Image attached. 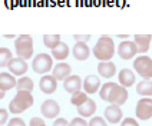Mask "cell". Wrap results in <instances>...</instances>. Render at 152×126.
<instances>
[{
    "label": "cell",
    "instance_id": "obj_1",
    "mask_svg": "<svg viewBox=\"0 0 152 126\" xmlns=\"http://www.w3.org/2000/svg\"><path fill=\"white\" fill-rule=\"evenodd\" d=\"M99 95H101L102 101L109 102L110 105H116V106H122L128 101L126 87L115 82H106L105 84H102Z\"/></svg>",
    "mask_w": 152,
    "mask_h": 126
},
{
    "label": "cell",
    "instance_id": "obj_2",
    "mask_svg": "<svg viewBox=\"0 0 152 126\" xmlns=\"http://www.w3.org/2000/svg\"><path fill=\"white\" fill-rule=\"evenodd\" d=\"M93 55L99 62H109L115 56V43L110 36H101L93 46Z\"/></svg>",
    "mask_w": 152,
    "mask_h": 126
},
{
    "label": "cell",
    "instance_id": "obj_3",
    "mask_svg": "<svg viewBox=\"0 0 152 126\" xmlns=\"http://www.w3.org/2000/svg\"><path fill=\"white\" fill-rule=\"evenodd\" d=\"M32 105H33L32 93L26 92V90H19L16 93V96L9 103V110L13 115H19V113H23L25 110H27Z\"/></svg>",
    "mask_w": 152,
    "mask_h": 126
},
{
    "label": "cell",
    "instance_id": "obj_4",
    "mask_svg": "<svg viewBox=\"0 0 152 126\" xmlns=\"http://www.w3.org/2000/svg\"><path fill=\"white\" fill-rule=\"evenodd\" d=\"M15 50L17 58L29 60L33 56V39L30 34H20L15 40Z\"/></svg>",
    "mask_w": 152,
    "mask_h": 126
},
{
    "label": "cell",
    "instance_id": "obj_5",
    "mask_svg": "<svg viewBox=\"0 0 152 126\" xmlns=\"http://www.w3.org/2000/svg\"><path fill=\"white\" fill-rule=\"evenodd\" d=\"M134 69L141 77H144L146 80L152 79V59L146 55L138 56L134 60Z\"/></svg>",
    "mask_w": 152,
    "mask_h": 126
},
{
    "label": "cell",
    "instance_id": "obj_6",
    "mask_svg": "<svg viewBox=\"0 0 152 126\" xmlns=\"http://www.w3.org/2000/svg\"><path fill=\"white\" fill-rule=\"evenodd\" d=\"M32 67L37 75H45L53 69V58L48 53H39L36 58H33Z\"/></svg>",
    "mask_w": 152,
    "mask_h": 126
},
{
    "label": "cell",
    "instance_id": "obj_7",
    "mask_svg": "<svg viewBox=\"0 0 152 126\" xmlns=\"http://www.w3.org/2000/svg\"><path fill=\"white\" fill-rule=\"evenodd\" d=\"M136 118L139 120H149L152 118V98H142L136 103Z\"/></svg>",
    "mask_w": 152,
    "mask_h": 126
},
{
    "label": "cell",
    "instance_id": "obj_8",
    "mask_svg": "<svg viewBox=\"0 0 152 126\" xmlns=\"http://www.w3.org/2000/svg\"><path fill=\"white\" fill-rule=\"evenodd\" d=\"M40 112H42V115L46 119H56L58 115H59V112H60V106L56 101L48 99V101H45L42 103Z\"/></svg>",
    "mask_w": 152,
    "mask_h": 126
},
{
    "label": "cell",
    "instance_id": "obj_9",
    "mask_svg": "<svg viewBox=\"0 0 152 126\" xmlns=\"http://www.w3.org/2000/svg\"><path fill=\"white\" fill-rule=\"evenodd\" d=\"M138 53V47H136L135 42H131V40H124L118 46V55L121 59L124 60H129L132 59Z\"/></svg>",
    "mask_w": 152,
    "mask_h": 126
},
{
    "label": "cell",
    "instance_id": "obj_10",
    "mask_svg": "<svg viewBox=\"0 0 152 126\" xmlns=\"http://www.w3.org/2000/svg\"><path fill=\"white\" fill-rule=\"evenodd\" d=\"M102 87L101 79L96 75H88L83 80V92L86 95H93Z\"/></svg>",
    "mask_w": 152,
    "mask_h": 126
},
{
    "label": "cell",
    "instance_id": "obj_11",
    "mask_svg": "<svg viewBox=\"0 0 152 126\" xmlns=\"http://www.w3.org/2000/svg\"><path fill=\"white\" fill-rule=\"evenodd\" d=\"M39 87L43 93L46 95H52L58 89V80L53 77L52 75H45L40 77V82H39Z\"/></svg>",
    "mask_w": 152,
    "mask_h": 126
},
{
    "label": "cell",
    "instance_id": "obj_12",
    "mask_svg": "<svg viewBox=\"0 0 152 126\" xmlns=\"http://www.w3.org/2000/svg\"><path fill=\"white\" fill-rule=\"evenodd\" d=\"M7 67L10 70V73L15 76H22L27 72V63L22 58H13L10 60V63L7 65Z\"/></svg>",
    "mask_w": 152,
    "mask_h": 126
},
{
    "label": "cell",
    "instance_id": "obj_13",
    "mask_svg": "<svg viewBox=\"0 0 152 126\" xmlns=\"http://www.w3.org/2000/svg\"><path fill=\"white\" fill-rule=\"evenodd\" d=\"M82 86H83V84H82V79L77 75H70L69 77H66V79L63 80V87H65V90L69 92L70 95L79 92V90L82 89Z\"/></svg>",
    "mask_w": 152,
    "mask_h": 126
},
{
    "label": "cell",
    "instance_id": "obj_14",
    "mask_svg": "<svg viewBox=\"0 0 152 126\" xmlns=\"http://www.w3.org/2000/svg\"><path fill=\"white\" fill-rule=\"evenodd\" d=\"M70 75H72V67H70L69 63H58L56 66L53 67V72H52V76L58 82H63Z\"/></svg>",
    "mask_w": 152,
    "mask_h": 126
},
{
    "label": "cell",
    "instance_id": "obj_15",
    "mask_svg": "<svg viewBox=\"0 0 152 126\" xmlns=\"http://www.w3.org/2000/svg\"><path fill=\"white\" fill-rule=\"evenodd\" d=\"M72 55H73V58L76 60L83 62V60H86L89 58L91 49H89V46L85 42H76V44L73 46V49H72Z\"/></svg>",
    "mask_w": 152,
    "mask_h": 126
},
{
    "label": "cell",
    "instance_id": "obj_16",
    "mask_svg": "<svg viewBox=\"0 0 152 126\" xmlns=\"http://www.w3.org/2000/svg\"><path fill=\"white\" fill-rule=\"evenodd\" d=\"M122 109L121 106H116V105H109L106 109H105V118L109 123H118L122 120Z\"/></svg>",
    "mask_w": 152,
    "mask_h": 126
},
{
    "label": "cell",
    "instance_id": "obj_17",
    "mask_svg": "<svg viewBox=\"0 0 152 126\" xmlns=\"http://www.w3.org/2000/svg\"><path fill=\"white\" fill-rule=\"evenodd\" d=\"M118 80H119V84L121 86H124V87H131V86H134L135 84V73L131 70V69H122L121 72H119L118 75Z\"/></svg>",
    "mask_w": 152,
    "mask_h": 126
},
{
    "label": "cell",
    "instance_id": "obj_18",
    "mask_svg": "<svg viewBox=\"0 0 152 126\" xmlns=\"http://www.w3.org/2000/svg\"><path fill=\"white\" fill-rule=\"evenodd\" d=\"M98 73L105 77V79H110L112 76L116 75V66L113 62H99L98 65Z\"/></svg>",
    "mask_w": 152,
    "mask_h": 126
},
{
    "label": "cell",
    "instance_id": "obj_19",
    "mask_svg": "<svg viewBox=\"0 0 152 126\" xmlns=\"http://www.w3.org/2000/svg\"><path fill=\"white\" fill-rule=\"evenodd\" d=\"M151 40H152L151 34H135L134 36V42H135L136 47H138V53H145V52L149 50Z\"/></svg>",
    "mask_w": 152,
    "mask_h": 126
},
{
    "label": "cell",
    "instance_id": "obj_20",
    "mask_svg": "<svg viewBox=\"0 0 152 126\" xmlns=\"http://www.w3.org/2000/svg\"><path fill=\"white\" fill-rule=\"evenodd\" d=\"M17 80L15 79V76L12 73H6V72H1L0 73V90L3 92H7L10 89L16 87Z\"/></svg>",
    "mask_w": 152,
    "mask_h": 126
},
{
    "label": "cell",
    "instance_id": "obj_21",
    "mask_svg": "<svg viewBox=\"0 0 152 126\" xmlns=\"http://www.w3.org/2000/svg\"><path fill=\"white\" fill-rule=\"evenodd\" d=\"M95 110H96V103H95V101H92L89 98L82 106L77 108V113H79L80 118H91V116H93Z\"/></svg>",
    "mask_w": 152,
    "mask_h": 126
},
{
    "label": "cell",
    "instance_id": "obj_22",
    "mask_svg": "<svg viewBox=\"0 0 152 126\" xmlns=\"http://www.w3.org/2000/svg\"><path fill=\"white\" fill-rule=\"evenodd\" d=\"M69 52H70V49H69L68 44L65 42H60L59 44L52 50V58H53V59H58L59 62L60 60H65L69 56Z\"/></svg>",
    "mask_w": 152,
    "mask_h": 126
},
{
    "label": "cell",
    "instance_id": "obj_23",
    "mask_svg": "<svg viewBox=\"0 0 152 126\" xmlns=\"http://www.w3.org/2000/svg\"><path fill=\"white\" fill-rule=\"evenodd\" d=\"M136 93L144 96V98H149L152 96V80H141L139 83L136 84Z\"/></svg>",
    "mask_w": 152,
    "mask_h": 126
},
{
    "label": "cell",
    "instance_id": "obj_24",
    "mask_svg": "<svg viewBox=\"0 0 152 126\" xmlns=\"http://www.w3.org/2000/svg\"><path fill=\"white\" fill-rule=\"evenodd\" d=\"M33 80L30 79V77H27V76H22L19 80H17V83H16V89H17V92L19 90H26V92H32L33 90Z\"/></svg>",
    "mask_w": 152,
    "mask_h": 126
},
{
    "label": "cell",
    "instance_id": "obj_25",
    "mask_svg": "<svg viewBox=\"0 0 152 126\" xmlns=\"http://www.w3.org/2000/svg\"><path fill=\"white\" fill-rule=\"evenodd\" d=\"M43 43H45L46 47L53 50L60 43V34H45L43 36Z\"/></svg>",
    "mask_w": 152,
    "mask_h": 126
},
{
    "label": "cell",
    "instance_id": "obj_26",
    "mask_svg": "<svg viewBox=\"0 0 152 126\" xmlns=\"http://www.w3.org/2000/svg\"><path fill=\"white\" fill-rule=\"evenodd\" d=\"M88 99H89V98H88V95H86L85 92H82V90H79V92H76V93L72 95V98H70V103H72L73 106H76V108H79V106H82Z\"/></svg>",
    "mask_w": 152,
    "mask_h": 126
},
{
    "label": "cell",
    "instance_id": "obj_27",
    "mask_svg": "<svg viewBox=\"0 0 152 126\" xmlns=\"http://www.w3.org/2000/svg\"><path fill=\"white\" fill-rule=\"evenodd\" d=\"M12 59H13V56H12L10 49L9 47H0V67L7 66Z\"/></svg>",
    "mask_w": 152,
    "mask_h": 126
},
{
    "label": "cell",
    "instance_id": "obj_28",
    "mask_svg": "<svg viewBox=\"0 0 152 126\" xmlns=\"http://www.w3.org/2000/svg\"><path fill=\"white\" fill-rule=\"evenodd\" d=\"M89 126H108V123L101 116H95V118H92L89 120Z\"/></svg>",
    "mask_w": 152,
    "mask_h": 126
},
{
    "label": "cell",
    "instance_id": "obj_29",
    "mask_svg": "<svg viewBox=\"0 0 152 126\" xmlns=\"http://www.w3.org/2000/svg\"><path fill=\"white\" fill-rule=\"evenodd\" d=\"M69 126H89V123L85 120V118H73L69 122Z\"/></svg>",
    "mask_w": 152,
    "mask_h": 126
},
{
    "label": "cell",
    "instance_id": "obj_30",
    "mask_svg": "<svg viewBox=\"0 0 152 126\" xmlns=\"http://www.w3.org/2000/svg\"><path fill=\"white\" fill-rule=\"evenodd\" d=\"M9 120V112L3 108H0V126H3Z\"/></svg>",
    "mask_w": 152,
    "mask_h": 126
},
{
    "label": "cell",
    "instance_id": "obj_31",
    "mask_svg": "<svg viewBox=\"0 0 152 126\" xmlns=\"http://www.w3.org/2000/svg\"><path fill=\"white\" fill-rule=\"evenodd\" d=\"M7 126H26V123L22 118H13V119L9 120Z\"/></svg>",
    "mask_w": 152,
    "mask_h": 126
},
{
    "label": "cell",
    "instance_id": "obj_32",
    "mask_svg": "<svg viewBox=\"0 0 152 126\" xmlns=\"http://www.w3.org/2000/svg\"><path fill=\"white\" fill-rule=\"evenodd\" d=\"M29 126H46V123L42 118H32L29 122Z\"/></svg>",
    "mask_w": 152,
    "mask_h": 126
},
{
    "label": "cell",
    "instance_id": "obj_33",
    "mask_svg": "<svg viewBox=\"0 0 152 126\" xmlns=\"http://www.w3.org/2000/svg\"><path fill=\"white\" fill-rule=\"evenodd\" d=\"M121 126H139V125H138V122H136L135 119L126 118V119H124V120L121 122Z\"/></svg>",
    "mask_w": 152,
    "mask_h": 126
},
{
    "label": "cell",
    "instance_id": "obj_34",
    "mask_svg": "<svg viewBox=\"0 0 152 126\" xmlns=\"http://www.w3.org/2000/svg\"><path fill=\"white\" fill-rule=\"evenodd\" d=\"M73 39L77 40V42H88L91 39V34H73Z\"/></svg>",
    "mask_w": 152,
    "mask_h": 126
},
{
    "label": "cell",
    "instance_id": "obj_35",
    "mask_svg": "<svg viewBox=\"0 0 152 126\" xmlns=\"http://www.w3.org/2000/svg\"><path fill=\"white\" fill-rule=\"evenodd\" d=\"M53 126H69V122L65 118H58L53 122Z\"/></svg>",
    "mask_w": 152,
    "mask_h": 126
},
{
    "label": "cell",
    "instance_id": "obj_36",
    "mask_svg": "<svg viewBox=\"0 0 152 126\" xmlns=\"http://www.w3.org/2000/svg\"><path fill=\"white\" fill-rule=\"evenodd\" d=\"M118 37H121V39H126V37H129V36H126V34H119Z\"/></svg>",
    "mask_w": 152,
    "mask_h": 126
},
{
    "label": "cell",
    "instance_id": "obj_37",
    "mask_svg": "<svg viewBox=\"0 0 152 126\" xmlns=\"http://www.w3.org/2000/svg\"><path fill=\"white\" fill-rule=\"evenodd\" d=\"M7 39H15V34H6Z\"/></svg>",
    "mask_w": 152,
    "mask_h": 126
},
{
    "label": "cell",
    "instance_id": "obj_38",
    "mask_svg": "<svg viewBox=\"0 0 152 126\" xmlns=\"http://www.w3.org/2000/svg\"><path fill=\"white\" fill-rule=\"evenodd\" d=\"M4 98V92L3 90H0V99H3Z\"/></svg>",
    "mask_w": 152,
    "mask_h": 126
}]
</instances>
